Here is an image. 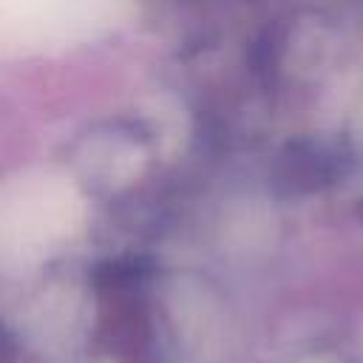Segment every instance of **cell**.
Wrapping results in <instances>:
<instances>
[{
	"label": "cell",
	"mask_w": 363,
	"mask_h": 363,
	"mask_svg": "<svg viewBox=\"0 0 363 363\" xmlns=\"http://www.w3.org/2000/svg\"><path fill=\"white\" fill-rule=\"evenodd\" d=\"M357 133H360V145H363V111H360V119H357Z\"/></svg>",
	"instance_id": "6da1fadb"
}]
</instances>
